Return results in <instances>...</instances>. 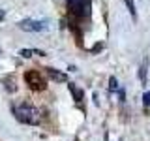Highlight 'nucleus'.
I'll list each match as a JSON object with an SVG mask.
<instances>
[{"label":"nucleus","instance_id":"7ed1b4c3","mask_svg":"<svg viewBox=\"0 0 150 141\" xmlns=\"http://www.w3.org/2000/svg\"><path fill=\"white\" fill-rule=\"evenodd\" d=\"M21 30L25 32H41L47 28V21H34V19H25L17 25Z\"/></svg>","mask_w":150,"mask_h":141},{"label":"nucleus","instance_id":"39448f33","mask_svg":"<svg viewBox=\"0 0 150 141\" xmlns=\"http://www.w3.org/2000/svg\"><path fill=\"white\" fill-rule=\"evenodd\" d=\"M68 88H69V92L73 94V100L77 102V103H81L83 96H84V92L81 90V88H77V87H75V83H69V85H68Z\"/></svg>","mask_w":150,"mask_h":141},{"label":"nucleus","instance_id":"0eeeda50","mask_svg":"<svg viewBox=\"0 0 150 141\" xmlns=\"http://www.w3.org/2000/svg\"><path fill=\"white\" fill-rule=\"evenodd\" d=\"M146 68H148V60L144 58V62L141 64V70H139V79L143 85H146Z\"/></svg>","mask_w":150,"mask_h":141},{"label":"nucleus","instance_id":"4468645a","mask_svg":"<svg viewBox=\"0 0 150 141\" xmlns=\"http://www.w3.org/2000/svg\"><path fill=\"white\" fill-rule=\"evenodd\" d=\"M2 17H4V15H2V11H0V19H2Z\"/></svg>","mask_w":150,"mask_h":141},{"label":"nucleus","instance_id":"f257e3e1","mask_svg":"<svg viewBox=\"0 0 150 141\" xmlns=\"http://www.w3.org/2000/svg\"><path fill=\"white\" fill-rule=\"evenodd\" d=\"M13 113H15L17 120L25 122V124H40L41 122V111L38 107L30 105V103H21V105H13Z\"/></svg>","mask_w":150,"mask_h":141},{"label":"nucleus","instance_id":"20e7f679","mask_svg":"<svg viewBox=\"0 0 150 141\" xmlns=\"http://www.w3.org/2000/svg\"><path fill=\"white\" fill-rule=\"evenodd\" d=\"M45 70H47V73H49V77L53 79V81H56V83H66L68 81V75L58 72V70H54V68H45Z\"/></svg>","mask_w":150,"mask_h":141},{"label":"nucleus","instance_id":"6e6552de","mask_svg":"<svg viewBox=\"0 0 150 141\" xmlns=\"http://www.w3.org/2000/svg\"><path fill=\"white\" fill-rule=\"evenodd\" d=\"M19 55H21L23 58H30L32 55H40V56H41V55H45V53H43V51H32V49H21V51H19Z\"/></svg>","mask_w":150,"mask_h":141},{"label":"nucleus","instance_id":"1a4fd4ad","mask_svg":"<svg viewBox=\"0 0 150 141\" xmlns=\"http://www.w3.org/2000/svg\"><path fill=\"white\" fill-rule=\"evenodd\" d=\"M124 2H126V6H128V9H129L131 17H137V11H135V2H133V0H124Z\"/></svg>","mask_w":150,"mask_h":141},{"label":"nucleus","instance_id":"f8f14e48","mask_svg":"<svg viewBox=\"0 0 150 141\" xmlns=\"http://www.w3.org/2000/svg\"><path fill=\"white\" fill-rule=\"evenodd\" d=\"M94 103H96V105H100V96H98V92L94 94Z\"/></svg>","mask_w":150,"mask_h":141},{"label":"nucleus","instance_id":"423d86ee","mask_svg":"<svg viewBox=\"0 0 150 141\" xmlns=\"http://www.w3.org/2000/svg\"><path fill=\"white\" fill-rule=\"evenodd\" d=\"M4 87H6V90L9 92H15L17 90V85H15V77H4Z\"/></svg>","mask_w":150,"mask_h":141},{"label":"nucleus","instance_id":"f03ea898","mask_svg":"<svg viewBox=\"0 0 150 141\" xmlns=\"http://www.w3.org/2000/svg\"><path fill=\"white\" fill-rule=\"evenodd\" d=\"M25 81L28 83V87L32 88V90H45L47 83L45 79L40 75V72H36V70H30V72L25 73Z\"/></svg>","mask_w":150,"mask_h":141},{"label":"nucleus","instance_id":"9d476101","mask_svg":"<svg viewBox=\"0 0 150 141\" xmlns=\"http://www.w3.org/2000/svg\"><path fill=\"white\" fill-rule=\"evenodd\" d=\"M109 88H111V90H116V88H118V81H116V77L109 79Z\"/></svg>","mask_w":150,"mask_h":141},{"label":"nucleus","instance_id":"ddd939ff","mask_svg":"<svg viewBox=\"0 0 150 141\" xmlns=\"http://www.w3.org/2000/svg\"><path fill=\"white\" fill-rule=\"evenodd\" d=\"M101 47H103L101 43H96V45H94V47H92V51H100V49H101Z\"/></svg>","mask_w":150,"mask_h":141},{"label":"nucleus","instance_id":"9b49d317","mask_svg":"<svg viewBox=\"0 0 150 141\" xmlns=\"http://www.w3.org/2000/svg\"><path fill=\"white\" fill-rule=\"evenodd\" d=\"M143 105H144V107L150 105V92H144V94H143Z\"/></svg>","mask_w":150,"mask_h":141}]
</instances>
